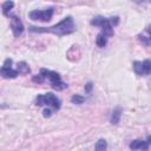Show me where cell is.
I'll return each instance as SVG.
<instances>
[{
    "instance_id": "6da1fadb",
    "label": "cell",
    "mask_w": 151,
    "mask_h": 151,
    "mask_svg": "<svg viewBox=\"0 0 151 151\" xmlns=\"http://www.w3.org/2000/svg\"><path fill=\"white\" fill-rule=\"evenodd\" d=\"M29 32H37V33H53L55 35L63 37V35H67L71 34L76 31V25L73 22L72 17H66L64 18L60 22L50 26V27H35V26H31Z\"/></svg>"
},
{
    "instance_id": "7a4b0ae2",
    "label": "cell",
    "mask_w": 151,
    "mask_h": 151,
    "mask_svg": "<svg viewBox=\"0 0 151 151\" xmlns=\"http://www.w3.org/2000/svg\"><path fill=\"white\" fill-rule=\"evenodd\" d=\"M40 74L44 77V79L47 78V79L50 80V84H51L52 88H54V90L60 91V90H64V88L67 87V84H65V83L61 81L59 73H57V72H54V71H50V70H46V68H41V70H40Z\"/></svg>"
},
{
    "instance_id": "3957f363",
    "label": "cell",
    "mask_w": 151,
    "mask_h": 151,
    "mask_svg": "<svg viewBox=\"0 0 151 151\" xmlns=\"http://www.w3.org/2000/svg\"><path fill=\"white\" fill-rule=\"evenodd\" d=\"M37 105L44 106V105H51L54 107V110L60 109V100L53 94V93H46V94H40L35 99Z\"/></svg>"
},
{
    "instance_id": "277c9868",
    "label": "cell",
    "mask_w": 151,
    "mask_h": 151,
    "mask_svg": "<svg viewBox=\"0 0 151 151\" xmlns=\"http://www.w3.org/2000/svg\"><path fill=\"white\" fill-rule=\"evenodd\" d=\"M53 15V8L47 9H34L28 13V17L32 20H40V21H48Z\"/></svg>"
},
{
    "instance_id": "5b68a950",
    "label": "cell",
    "mask_w": 151,
    "mask_h": 151,
    "mask_svg": "<svg viewBox=\"0 0 151 151\" xmlns=\"http://www.w3.org/2000/svg\"><path fill=\"white\" fill-rule=\"evenodd\" d=\"M11 28H12V32H13V35L15 38L20 37L24 32V25L21 22V20L15 17V15H12L11 17Z\"/></svg>"
},
{
    "instance_id": "8992f818",
    "label": "cell",
    "mask_w": 151,
    "mask_h": 151,
    "mask_svg": "<svg viewBox=\"0 0 151 151\" xmlns=\"http://www.w3.org/2000/svg\"><path fill=\"white\" fill-rule=\"evenodd\" d=\"M149 144H150V137H147L146 140L136 139V140H132L130 143V149L131 150H143V151H146L149 149Z\"/></svg>"
},
{
    "instance_id": "52a82bcc",
    "label": "cell",
    "mask_w": 151,
    "mask_h": 151,
    "mask_svg": "<svg viewBox=\"0 0 151 151\" xmlns=\"http://www.w3.org/2000/svg\"><path fill=\"white\" fill-rule=\"evenodd\" d=\"M0 76L2 78H6V79H9V78L11 79H14V78H17L19 76V73H18L17 70H13L12 67L11 68H6V67L1 66L0 67Z\"/></svg>"
},
{
    "instance_id": "ba28073f",
    "label": "cell",
    "mask_w": 151,
    "mask_h": 151,
    "mask_svg": "<svg viewBox=\"0 0 151 151\" xmlns=\"http://www.w3.org/2000/svg\"><path fill=\"white\" fill-rule=\"evenodd\" d=\"M101 33L105 37H112L113 35V27L110 24V20L106 19V21L104 22V25L101 26Z\"/></svg>"
},
{
    "instance_id": "9c48e42d",
    "label": "cell",
    "mask_w": 151,
    "mask_h": 151,
    "mask_svg": "<svg viewBox=\"0 0 151 151\" xmlns=\"http://www.w3.org/2000/svg\"><path fill=\"white\" fill-rule=\"evenodd\" d=\"M120 116H122V110L120 107H117L116 110H113L112 112V116H111V123L112 124H118L119 123V119H120Z\"/></svg>"
},
{
    "instance_id": "30bf717a",
    "label": "cell",
    "mask_w": 151,
    "mask_h": 151,
    "mask_svg": "<svg viewBox=\"0 0 151 151\" xmlns=\"http://www.w3.org/2000/svg\"><path fill=\"white\" fill-rule=\"evenodd\" d=\"M106 42H107V38L100 32V33L97 35V38H96V44H97V46H98V47H105Z\"/></svg>"
},
{
    "instance_id": "8fae6325",
    "label": "cell",
    "mask_w": 151,
    "mask_h": 151,
    "mask_svg": "<svg viewBox=\"0 0 151 151\" xmlns=\"http://www.w3.org/2000/svg\"><path fill=\"white\" fill-rule=\"evenodd\" d=\"M19 74H27L29 72V67L27 66V64L25 61H20L18 63V68H17Z\"/></svg>"
},
{
    "instance_id": "7c38bea8",
    "label": "cell",
    "mask_w": 151,
    "mask_h": 151,
    "mask_svg": "<svg viewBox=\"0 0 151 151\" xmlns=\"http://www.w3.org/2000/svg\"><path fill=\"white\" fill-rule=\"evenodd\" d=\"M106 19H107V18H104V17H100V15H98V17H94V18L91 20V25L101 27V26L104 25V22L106 21Z\"/></svg>"
},
{
    "instance_id": "4fadbf2b",
    "label": "cell",
    "mask_w": 151,
    "mask_h": 151,
    "mask_svg": "<svg viewBox=\"0 0 151 151\" xmlns=\"http://www.w3.org/2000/svg\"><path fill=\"white\" fill-rule=\"evenodd\" d=\"M107 147V143L105 139H99L96 143V151H106Z\"/></svg>"
},
{
    "instance_id": "5bb4252c",
    "label": "cell",
    "mask_w": 151,
    "mask_h": 151,
    "mask_svg": "<svg viewBox=\"0 0 151 151\" xmlns=\"http://www.w3.org/2000/svg\"><path fill=\"white\" fill-rule=\"evenodd\" d=\"M13 6H14V2L13 1H6V2H4V5H2V12H4V14L5 15H8V12L13 8Z\"/></svg>"
},
{
    "instance_id": "9a60e30c",
    "label": "cell",
    "mask_w": 151,
    "mask_h": 151,
    "mask_svg": "<svg viewBox=\"0 0 151 151\" xmlns=\"http://www.w3.org/2000/svg\"><path fill=\"white\" fill-rule=\"evenodd\" d=\"M133 71L136 74L142 76L143 74V66H142V61H134L133 63Z\"/></svg>"
},
{
    "instance_id": "2e32d148",
    "label": "cell",
    "mask_w": 151,
    "mask_h": 151,
    "mask_svg": "<svg viewBox=\"0 0 151 151\" xmlns=\"http://www.w3.org/2000/svg\"><path fill=\"white\" fill-rule=\"evenodd\" d=\"M142 66H143V74H150V70H151V66H150V60L146 59L142 63Z\"/></svg>"
},
{
    "instance_id": "e0dca14e",
    "label": "cell",
    "mask_w": 151,
    "mask_h": 151,
    "mask_svg": "<svg viewBox=\"0 0 151 151\" xmlns=\"http://www.w3.org/2000/svg\"><path fill=\"white\" fill-rule=\"evenodd\" d=\"M84 100H85V98L81 97V96H79V94H73L72 98H71V101H72L73 104H78V105H79V104H83Z\"/></svg>"
},
{
    "instance_id": "ac0fdd59",
    "label": "cell",
    "mask_w": 151,
    "mask_h": 151,
    "mask_svg": "<svg viewBox=\"0 0 151 151\" xmlns=\"http://www.w3.org/2000/svg\"><path fill=\"white\" fill-rule=\"evenodd\" d=\"M32 80H33L34 83H38V84H41V83L44 81V77H42L41 74H35V76H33V78H32Z\"/></svg>"
},
{
    "instance_id": "d6986e66",
    "label": "cell",
    "mask_w": 151,
    "mask_h": 151,
    "mask_svg": "<svg viewBox=\"0 0 151 151\" xmlns=\"http://www.w3.org/2000/svg\"><path fill=\"white\" fill-rule=\"evenodd\" d=\"M149 38H150V35H146V37H144L143 34H139V35H138V39H139L140 41H143L145 45H149V44H150Z\"/></svg>"
},
{
    "instance_id": "ffe728a7",
    "label": "cell",
    "mask_w": 151,
    "mask_h": 151,
    "mask_svg": "<svg viewBox=\"0 0 151 151\" xmlns=\"http://www.w3.org/2000/svg\"><path fill=\"white\" fill-rule=\"evenodd\" d=\"M109 20H110V24H111V26H112V27H113V26H116V25H118V22H119V18H118V17L109 18Z\"/></svg>"
},
{
    "instance_id": "44dd1931",
    "label": "cell",
    "mask_w": 151,
    "mask_h": 151,
    "mask_svg": "<svg viewBox=\"0 0 151 151\" xmlns=\"http://www.w3.org/2000/svg\"><path fill=\"white\" fill-rule=\"evenodd\" d=\"M12 59H9V58H7L6 60H5V63H4V67H6V68H11V66H12Z\"/></svg>"
},
{
    "instance_id": "7402d4cb",
    "label": "cell",
    "mask_w": 151,
    "mask_h": 151,
    "mask_svg": "<svg viewBox=\"0 0 151 151\" xmlns=\"http://www.w3.org/2000/svg\"><path fill=\"white\" fill-rule=\"evenodd\" d=\"M51 114H52V112H51V110H50V109H45V110H44V112H42V116H44L45 118L51 117Z\"/></svg>"
},
{
    "instance_id": "603a6c76",
    "label": "cell",
    "mask_w": 151,
    "mask_h": 151,
    "mask_svg": "<svg viewBox=\"0 0 151 151\" xmlns=\"http://www.w3.org/2000/svg\"><path fill=\"white\" fill-rule=\"evenodd\" d=\"M91 90H92V83L86 84V85H85V91H86V92H90Z\"/></svg>"
}]
</instances>
